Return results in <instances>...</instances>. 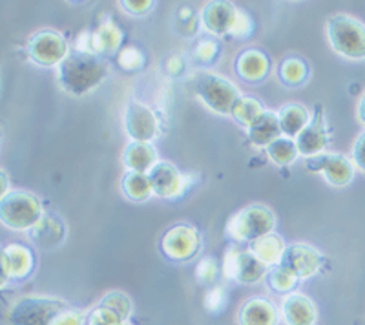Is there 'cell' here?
<instances>
[{
	"mask_svg": "<svg viewBox=\"0 0 365 325\" xmlns=\"http://www.w3.org/2000/svg\"><path fill=\"white\" fill-rule=\"evenodd\" d=\"M28 53L41 66H53L63 63L70 50L63 35L51 29H42L29 38Z\"/></svg>",
	"mask_w": 365,
	"mask_h": 325,
	"instance_id": "7",
	"label": "cell"
},
{
	"mask_svg": "<svg viewBox=\"0 0 365 325\" xmlns=\"http://www.w3.org/2000/svg\"><path fill=\"white\" fill-rule=\"evenodd\" d=\"M282 77L287 84H298L305 77V64L298 58H287L282 64Z\"/></svg>",
	"mask_w": 365,
	"mask_h": 325,
	"instance_id": "30",
	"label": "cell"
},
{
	"mask_svg": "<svg viewBox=\"0 0 365 325\" xmlns=\"http://www.w3.org/2000/svg\"><path fill=\"white\" fill-rule=\"evenodd\" d=\"M249 138L254 145L269 146L276 139L282 138V126H279L278 113L265 112L249 128Z\"/></svg>",
	"mask_w": 365,
	"mask_h": 325,
	"instance_id": "20",
	"label": "cell"
},
{
	"mask_svg": "<svg viewBox=\"0 0 365 325\" xmlns=\"http://www.w3.org/2000/svg\"><path fill=\"white\" fill-rule=\"evenodd\" d=\"M278 265L283 271L294 276L296 279L309 278L322 265V254L316 249H312V247L296 243V245L285 247Z\"/></svg>",
	"mask_w": 365,
	"mask_h": 325,
	"instance_id": "8",
	"label": "cell"
},
{
	"mask_svg": "<svg viewBox=\"0 0 365 325\" xmlns=\"http://www.w3.org/2000/svg\"><path fill=\"white\" fill-rule=\"evenodd\" d=\"M148 177L152 188H154V194H158V196L172 197L178 196L179 192H181V175H179L178 168L170 165V162H155V167L148 172Z\"/></svg>",
	"mask_w": 365,
	"mask_h": 325,
	"instance_id": "15",
	"label": "cell"
},
{
	"mask_svg": "<svg viewBox=\"0 0 365 325\" xmlns=\"http://www.w3.org/2000/svg\"><path fill=\"white\" fill-rule=\"evenodd\" d=\"M250 250H252L254 254L262 259L265 265H278L285 247H283V239L279 238V236L269 234V236H263V238L250 243Z\"/></svg>",
	"mask_w": 365,
	"mask_h": 325,
	"instance_id": "23",
	"label": "cell"
},
{
	"mask_svg": "<svg viewBox=\"0 0 365 325\" xmlns=\"http://www.w3.org/2000/svg\"><path fill=\"white\" fill-rule=\"evenodd\" d=\"M228 278H234L241 284H254L265 274L267 265L254 254L252 250H234L225 262Z\"/></svg>",
	"mask_w": 365,
	"mask_h": 325,
	"instance_id": "9",
	"label": "cell"
},
{
	"mask_svg": "<svg viewBox=\"0 0 365 325\" xmlns=\"http://www.w3.org/2000/svg\"><path fill=\"white\" fill-rule=\"evenodd\" d=\"M120 31L113 24H104L96 35H91L90 46L93 51H112L119 46Z\"/></svg>",
	"mask_w": 365,
	"mask_h": 325,
	"instance_id": "27",
	"label": "cell"
},
{
	"mask_svg": "<svg viewBox=\"0 0 365 325\" xmlns=\"http://www.w3.org/2000/svg\"><path fill=\"white\" fill-rule=\"evenodd\" d=\"M325 145H327V132H325L324 110L322 106H316L311 123L296 138V146H298L299 154L314 158V155L324 154Z\"/></svg>",
	"mask_w": 365,
	"mask_h": 325,
	"instance_id": "13",
	"label": "cell"
},
{
	"mask_svg": "<svg viewBox=\"0 0 365 325\" xmlns=\"http://www.w3.org/2000/svg\"><path fill=\"white\" fill-rule=\"evenodd\" d=\"M119 61L120 64L125 68H128V70H132V68H139L143 63V55L139 53L137 50H133V48H128V50H125L123 53L119 55Z\"/></svg>",
	"mask_w": 365,
	"mask_h": 325,
	"instance_id": "32",
	"label": "cell"
},
{
	"mask_svg": "<svg viewBox=\"0 0 365 325\" xmlns=\"http://www.w3.org/2000/svg\"><path fill=\"white\" fill-rule=\"evenodd\" d=\"M269 282H270V287H272L274 291L289 292V291H292V287H294L298 279H296L292 274H289L287 271H283L279 265H276V267L270 271Z\"/></svg>",
	"mask_w": 365,
	"mask_h": 325,
	"instance_id": "29",
	"label": "cell"
},
{
	"mask_svg": "<svg viewBox=\"0 0 365 325\" xmlns=\"http://www.w3.org/2000/svg\"><path fill=\"white\" fill-rule=\"evenodd\" d=\"M123 190L126 196L133 201L148 200L150 194L154 192L152 183H150L148 174H137V172H128L123 180Z\"/></svg>",
	"mask_w": 365,
	"mask_h": 325,
	"instance_id": "24",
	"label": "cell"
},
{
	"mask_svg": "<svg viewBox=\"0 0 365 325\" xmlns=\"http://www.w3.org/2000/svg\"><path fill=\"white\" fill-rule=\"evenodd\" d=\"M267 154L272 159L276 165H291L296 158H298V146L296 141L287 138H279L274 143L267 146Z\"/></svg>",
	"mask_w": 365,
	"mask_h": 325,
	"instance_id": "26",
	"label": "cell"
},
{
	"mask_svg": "<svg viewBox=\"0 0 365 325\" xmlns=\"http://www.w3.org/2000/svg\"><path fill=\"white\" fill-rule=\"evenodd\" d=\"M237 17H240V11L228 2H210L205 6L203 13H201L205 28L216 35L232 33Z\"/></svg>",
	"mask_w": 365,
	"mask_h": 325,
	"instance_id": "14",
	"label": "cell"
},
{
	"mask_svg": "<svg viewBox=\"0 0 365 325\" xmlns=\"http://www.w3.org/2000/svg\"><path fill=\"white\" fill-rule=\"evenodd\" d=\"M269 71V61L259 51H243L237 58V73L247 81H257Z\"/></svg>",
	"mask_w": 365,
	"mask_h": 325,
	"instance_id": "22",
	"label": "cell"
},
{
	"mask_svg": "<svg viewBox=\"0 0 365 325\" xmlns=\"http://www.w3.org/2000/svg\"><path fill=\"white\" fill-rule=\"evenodd\" d=\"M125 126L135 143H148L158 134V119L152 110L141 103H130L125 115Z\"/></svg>",
	"mask_w": 365,
	"mask_h": 325,
	"instance_id": "11",
	"label": "cell"
},
{
	"mask_svg": "<svg viewBox=\"0 0 365 325\" xmlns=\"http://www.w3.org/2000/svg\"><path fill=\"white\" fill-rule=\"evenodd\" d=\"M86 321V314L83 311H75V309H68L66 313L61 316L57 325H84Z\"/></svg>",
	"mask_w": 365,
	"mask_h": 325,
	"instance_id": "34",
	"label": "cell"
},
{
	"mask_svg": "<svg viewBox=\"0 0 365 325\" xmlns=\"http://www.w3.org/2000/svg\"><path fill=\"white\" fill-rule=\"evenodd\" d=\"M123 325H128V324H123Z\"/></svg>",
	"mask_w": 365,
	"mask_h": 325,
	"instance_id": "38",
	"label": "cell"
},
{
	"mask_svg": "<svg viewBox=\"0 0 365 325\" xmlns=\"http://www.w3.org/2000/svg\"><path fill=\"white\" fill-rule=\"evenodd\" d=\"M247 29H249V19H247L243 13H240V17H237V22L236 26H234L232 33L237 35V37H241V35L245 33Z\"/></svg>",
	"mask_w": 365,
	"mask_h": 325,
	"instance_id": "36",
	"label": "cell"
},
{
	"mask_svg": "<svg viewBox=\"0 0 365 325\" xmlns=\"http://www.w3.org/2000/svg\"><path fill=\"white\" fill-rule=\"evenodd\" d=\"M70 305L58 298L26 296L9 311L11 325H57Z\"/></svg>",
	"mask_w": 365,
	"mask_h": 325,
	"instance_id": "2",
	"label": "cell"
},
{
	"mask_svg": "<svg viewBox=\"0 0 365 325\" xmlns=\"http://www.w3.org/2000/svg\"><path fill=\"white\" fill-rule=\"evenodd\" d=\"M195 90L208 108L220 113H232V108L240 100L237 88L216 73H201L195 83Z\"/></svg>",
	"mask_w": 365,
	"mask_h": 325,
	"instance_id": "6",
	"label": "cell"
},
{
	"mask_svg": "<svg viewBox=\"0 0 365 325\" xmlns=\"http://www.w3.org/2000/svg\"><path fill=\"white\" fill-rule=\"evenodd\" d=\"M200 249V236L192 227L178 225L163 238V250L172 259H188Z\"/></svg>",
	"mask_w": 365,
	"mask_h": 325,
	"instance_id": "12",
	"label": "cell"
},
{
	"mask_svg": "<svg viewBox=\"0 0 365 325\" xmlns=\"http://www.w3.org/2000/svg\"><path fill=\"white\" fill-rule=\"evenodd\" d=\"M327 35L334 51L347 58H365V26L349 15H334L327 22Z\"/></svg>",
	"mask_w": 365,
	"mask_h": 325,
	"instance_id": "4",
	"label": "cell"
},
{
	"mask_svg": "<svg viewBox=\"0 0 365 325\" xmlns=\"http://www.w3.org/2000/svg\"><path fill=\"white\" fill-rule=\"evenodd\" d=\"M126 321L120 320L119 314H115L113 311L106 307H101L97 305L90 314H88V325H123Z\"/></svg>",
	"mask_w": 365,
	"mask_h": 325,
	"instance_id": "31",
	"label": "cell"
},
{
	"mask_svg": "<svg viewBox=\"0 0 365 325\" xmlns=\"http://www.w3.org/2000/svg\"><path fill=\"white\" fill-rule=\"evenodd\" d=\"M283 318L287 325H316V307L303 294H289L283 301Z\"/></svg>",
	"mask_w": 365,
	"mask_h": 325,
	"instance_id": "16",
	"label": "cell"
},
{
	"mask_svg": "<svg viewBox=\"0 0 365 325\" xmlns=\"http://www.w3.org/2000/svg\"><path fill=\"white\" fill-rule=\"evenodd\" d=\"M108 73V64L91 51L75 50L58 64V83L73 96L93 90Z\"/></svg>",
	"mask_w": 365,
	"mask_h": 325,
	"instance_id": "1",
	"label": "cell"
},
{
	"mask_svg": "<svg viewBox=\"0 0 365 325\" xmlns=\"http://www.w3.org/2000/svg\"><path fill=\"white\" fill-rule=\"evenodd\" d=\"M276 225V216L265 205H249L228 223V234L237 242H256L269 236Z\"/></svg>",
	"mask_w": 365,
	"mask_h": 325,
	"instance_id": "5",
	"label": "cell"
},
{
	"mask_svg": "<svg viewBox=\"0 0 365 325\" xmlns=\"http://www.w3.org/2000/svg\"><path fill=\"white\" fill-rule=\"evenodd\" d=\"M125 162L130 172L137 174H146L155 167L158 155H155L154 146L150 143H130L125 150Z\"/></svg>",
	"mask_w": 365,
	"mask_h": 325,
	"instance_id": "19",
	"label": "cell"
},
{
	"mask_svg": "<svg viewBox=\"0 0 365 325\" xmlns=\"http://www.w3.org/2000/svg\"><path fill=\"white\" fill-rule=\"evenodd\" d=\"M358 117H360V121L365 125V96L361 97L360 105H358Z\"/></svg>",
	"mask_w": 365,
	"mask_h": 325,
	"instance_id": "37",
	"label": "cell"
},
{
	"mask_svg": "<svg viewBox=\"0 0 365 325\" xmlns=\"http://www.w3.org/2000/svg\"><path fill=\"white\" fill-rule=\"evenodd\" d=\"M99 305L101 307L110 309V311H113L115 314H119L123 321L128 320V316L132 314V301H130V298L126 296L125 292L120 291L108 292V294L99 301Z\"/></svg>",
	"mask_w": 365,
	"mask_h": 325,
	"instance_id": "28",
	"label": "cell"
},
{
	"mask_svg": "<svg viewBox=\"0 0 365 325\" xmlns=\"http://www.w3.org/2000/svg\"><path fill=\"white\" fill-rule=\"evenodd\" d=\"M276 307L267 298H252L240 311V325H274Z\"/></svg>",
	"mask_w": 365,
	"mask_h": 325,
	"instance_id": "18",
	"label": "cell"
},
{
	"mask_svg": "<svg viewBox=\"0 0 365 325\" xmlns=\"http://www.w3.org/2000/svg\"><path fill=\"white\" fill-rule=\"evenodd\" d=\"M0 220L15 230L34 229L42 220L41 201L26 190H11L0 200Z\"/></svg>",
	"mask_w": 365,
	"mask_h": 325,
	"instance_id": "3",
	"label": "cell"
},
{
	"mask_svg": "<svg viewBox=\"0 0 365 325\" xmlns=\"http://www.w3.org/2000/svg\"><path fill=\"white\" fill-rule=\"evenodd\" d=\"M353 159H354V165H356L360 170L365 172V132L364 134H360V138H358L356 143H354Z\"/></svg>",
	"mask_w": 365,
	"mask_h": 325,
	"instance_id": "33",
	"label": "cell"
},
{
	"mask_svg": "<svg viewBox=\"0 0 365 325\" xmlns=\"http://www.w3.org/2000/svg\"><path fill=\"white\" fill-rule=\"evenodd\" d=\"M31 254L22 245H9L2 252V282H8L9 276L13 278H24L31 271Z\"/></svg>",
	"mask_w": 365,
	"mask_h": 325,
	"instance_id": "17",
	"label": "cell"
},
{
	"mask_svg": "<svg viewBox=\"0 0 365 325\" xmlns=\"http://www.w3.org/2000/svg\"><path fill=\"white\" fill-rule=\"evenodd\" d=\"M123 6L130 13H145L152 8V2H123Z\"/></svg>",
	"mask_w": 365,
	"mask_h": 325,
	"instance_id": "35",
	"label": "cell"
},
{
	"mask_svg": "<svg viewBox=\"0 0 365 325\" xmlns=\"http://www.w3.org/2000/svg\"><path fill=\"white\" fill-rule=\"evenodd\" d=\"M307 167L314 172H324L325 180L334 187H345L353 180V162L341 154H319L307 161Z\"/></svg>",
	"mask_w": 365,
	"mask_h": 325,
	"instance_id": "10",
	"label": "cell"
},
{
	"mask_svg": "<svg viewBox=\"0 0 365 325\" xmlns=\"http://www.w3.org/2000/svg\"><path fill=\"white\" fill-rule=\"evenodd\" d=\"M279 126H282V134L287 138H298L303 132V128L309 125V113L307 110L299 105H285L278 113Z\"/></svg>",
	"mask_w": 365,
	"mask_h": 325,
	"instance_id": "21",
	"label": "cell"
},
{
	"mask_svg": "<svg viewBox=\"0 0 365 325\" xmlns=\"http://www.w3.org/2000/svg\"><path fill=\"white\" fill-rule=\"evenodd\" d=\"M263 113H265V110H263V106L256 99H252V97H240L230 115H234L237 123L250 128Z\"/></svg>",
	"mask_w": 365,
	"mask_h": 325,
	"instance_id": "25",
	"label": "cell"
}]
</instances>
